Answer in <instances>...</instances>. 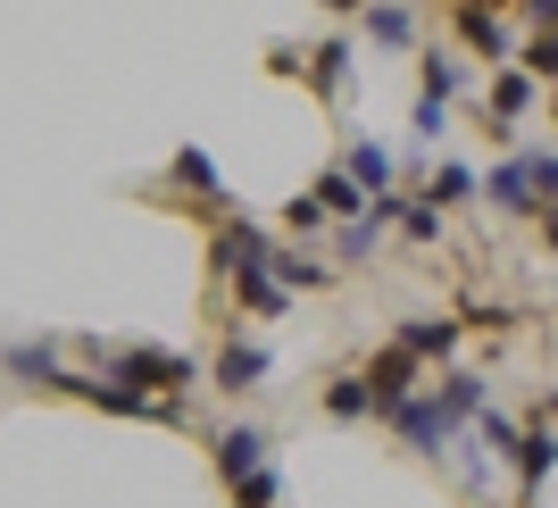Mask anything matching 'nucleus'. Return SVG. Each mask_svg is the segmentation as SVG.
Wrapping results in <instances>:
<instances>
[{"label": "nucleus", "instance_id": "nucleus-1", "mask_svg": "<svg viewBox=\"0 0 558 508\" xmlns=\"http://www.w3.org/2000/svg\"><path fill=\"white\" fill-rule=\"evenodd\" d=\"M475 409H484V384H475V375H450L442 400H400L392 425L409 434V450H442V442L459 434V416H475Z\"/></svg>", "mask_w": 558, "mask_h": 508}, {"label": "nucleus", "instance_id": "nucleus-2", "mask_svg": "<svg viewBox=\"0 0 558 508\" xmlns=\"http://www.w3.org/2000/svg\"><path fill=\"white\" fill-rule=\"evenodd\" d=\"M100 375H117V384L142 392V400H175L184 384H201V367H192L184 350H100Z\"/></svg>", "mask_w": 558, "mask_h": 508}, {"label": "nucleus", "instance_id": "nucleus-3", "mask_svg": "<svg viewBox=\"0 0 558 508\" xmlns=\"http://www.w3.org/2000/svg\"><path fill=\"white\" fill-rule=\"evenodd\" d=\"M359 384H367V409L392 416L400 400H417V359L392 342V350H375V359H367V375H359Z\"/></svg>", "mask_w": 558, "mask_h": 508}, {"label": "nucleus", "instance_id": "nucleus-4", "mask_svg": "<svg viewBox=\"0 0 558 508\" xmlns=\"http://www.w3.org/2000/svg\"><path fill=\"white\" fill-rule=\"evenodd\" d=\"M267 251H276V242H267L251 217H233V226H217V251H209V258L242 283V276H267Z\"/></svg>", "mask_w": 558, "mask_h": 508}, {"label": "nucleus", "instance_id": "nucleus-5", "mask_svg": "<svg viewBox=\"0 0 558 508\" xmlns=\"http://www.w3.org/2000/svg\"><path fill=\"white\" fill-rule=\"evenodd\" d=\"M258 450H267V434H258V425H226V434H217V475H226V484H242V475L258 467Z\"/></svg>", "mask_w": 558, "mask_h": 508}, {"label": "nucleus", "instance_id": "nucleus-6", "mask_svg": "<svg viewBox=\"0 0 558 508\" xmlns=\"http://www.w3.org/2000/svg\"><path fill=\"white\" fill-rule=\"evenodd\" d=\"M525 109H534V75L500 68V75H492V134H509V125H517Z\"/></svg>", "mask_w": 558, "mask_h": 508}, {"label": "nucleus", "instance_id": "nucleus-7", "mask_svg": "<svg viewBox=\"0 0 558 508\" xmlns=\"http://www.w3.org/2000/svg\"><path fill=\"white\" fill-rule=\"evenodd\" d=\"M342 176H350L359 192H392V150H384V142H350Z\"/></svg>", "mask_w": 558, "mask_h": 508}, {"label": "nucleus", "instance_id": "nucleus-8", "mask_svg": "<svg viewBox=\"0 0 558 508\" xmlns=\"http://www.w3.org/2000/svg\"><path fill=\"white\" fill-rule=\"evenodd\" d=\"M400 350H409V359H442V350H459V325L450 317H409L400 325Z\"/></svg>", "mask_w": 558, "mask_h": 508}, {"label": "nucleus", "instance_id": "nucleus-9", "mask_svg": "<svg viewBox=\"0 0 558 508\" xmlns=\"http://www.w3.org/2000/svg\"><path fill=\"white\" fill-rule=\"evenodd\" d=\"M258 375H267V350L258 342H226L217 350V384H226V392H251Z\"/></svg>", "mask_w": 558, "mask_h": 508}, {"label": "nucleus", "instance_id": "nucleus-10", "mask_svg": "<svg viewBox=\"0 0 558 508\" xmlns=\"http://www.w3.org/2000/svg\"><path fill=\"white\" fill-rule=\"evenodd\" d=\"M484 192H492V201H500V208H509V217H534V184H525V159H509V167H492V176H484Z\"/></svg>", "mask_w": 558, "mask_h": 508}, {"label": "nucleus", "instance_id": "nucleus-11", "mask_svg": "<svg viewBox=\"0 0 558 508\" xmlns=\"http://www.w3.org/2000/svg\"><path fill=\"white\" fill-rule=\"evenodd\" d=\"M0 367L25 375V384H59V350H50V342H9V350H0Z\"/></svg>", "mask_w": 558, "mask_h": 508}, {"label": "nucleus", "instance_id": "nucleus-12", "mask_svg": "<svg viewBox=\"0 0 558 508\" xmlns=\"http://www.w3.org/2000/svg\"><path fill=\"white\" fill-rule=\"evenodd\" d=\"M459 43H475V50H484V59H509V25H500V17H492V9H459Z\"/></svg>", "mask_w": 558, "mask_h": 508}, {"label": "nucleus", "instance_id": "nucleus-13", "mask_svg": "<svg viewBox=\"0 0 558 508\" xmlns=\"http://www.w3.org/2000/svg\"><path fill=\"white\" fill-rule=\"evenodd\" d=\"M308 201L326 208V217H350V226H359V217H367V192L350 184L342 167H333V176H317V192H308Z\"/></svg>", "mask_w": 558, "mask_h": 508}, {"label": "nucleus", "instance_id": "nucleus-14", "mask_svg": "<svg viewBox=\"0 0 558 508\" xmlns=\"http://www.w3.org/2000/svg\"><path fill=\"white\" fill-rule=\"evenodd\" d=\"M550 467H558V434H542V425H534V434L517 442V475H525V492L550 484Z\"/></svg>", "mask_w": 558, "mask_h": 508}, {"label": "nucleus", "instance_id": "nucleus-15", "mask_svg": "<svg viewBox=\"0 0 558 508\" xmlns=\"http://www.w3.org/2000/svg\"><path fill=\"white\" fill-rule=\"evenodd\" d=\"M267 283H283V292H292V283H326V267H317V258H301V251H267Z\"/></svg>", "mask_w": 558, "mask_h": 508}, {"label": "nucleus", "instance_id": "nucleus-16", "mask_svg": "<svg viewBox=\"0 0 558 508\" xmlns=\"http://www.w3.org/2000/svg\"><path fill=\"white\" fill-rule=\"evenodd\" d=\"M425 100H442V109H450V93H459V84H466V75H459V59H450V50H425Z\"/></svg>", "mask_w": 558, "mask_h": 508}, {"label": "nucleus", "instance_id": "nucleus-17", "mask_svg": "<svg viewBox=\"0 0 558 508\" xmlns=\"http://www.w3.org/2000/svg\"><path fill=\"white\" fill-rule=\"evenodd\" d=\"M233 292H242V309H258V317H283V301H292V292H283V283H267V276H242Z\"/></svg>", "mask_w": 558, "mask_h": 508}, {"label": "nucleus", "instance_id": "nucleus-18", "mask_svg": "<svg viewBox=\"0 0 558 508\" xmlns=\"http://www.w3.org/2000/svg\"><path fill=\"white\" fill-rule=\"evenodd\" d=\"M466 192H475V176H466V167L450 159L442 176H434V184H425V208H450V201H466Z\"/></svg>", "mask_w": 558, "mask_h": 508}, {"label": "nucleus", "instance_id": "nucleus-19", "mask_svg": "<svg viewBox=\"0 0 558 508\" xmlns=\"http://www.w3.org/2000/svg\"><path fill=\"white\" fill-rule=\"evenodd\" d=\"M326 416H367V384H359V375H342V384H326Z\"/></svg>", "mask_w": 558, "mask_h": 508}, {"label": "nucleus", "instance_id": "nucleus-20", "mask_svg": "<svg viewBox=\"0 0 558 508\" xmlns=\"http://www.w3.org/2000/svg\"><path fill=\"white\" fill-rule=\"evenodd\" d=\"M400 233H409V242H442V208H425V201H400Z\"/></svg>", "mask_w": 558, "mask_h": 508}, {"label": "nucleus", "instance_id": "nucleus-21", "mask_svg": "<svg viewBox=\"0 0 558 508\" xmlns=\"http://www.w3.org/2000/svg\"><path fill=\"white\" fill-rule=\"evenodd\" d=\"M367 34H375V43H409V34H417V17H409V9H367Z\"/></svg>", "mask_w": 558, "mask_h": 508}, {"label": "nucleus", "instance_id": "nucleus-22", "mask_svg": "<svg viewBox=\"0 0 558 508\" xmlns=\"http://www.w3.org/2000/svg\"><path fill=\"white\" fill-rule=\"evenodd\" d=\"M283 500V475L276 467H251V475H242V508H276Z\"/></svg>", "mask_w": 558, "mask_h": 508}, {"label": "nucleus", "instance_id": "nucleus-23", "mask_svg": "<svg viewBox=\"0 0 558 508\" xmlns=\"http://www.w3.org/2000/svg\"><path fill=\"white\" fill-rule=\"evenodd\" d=\"M525 184H534V201H542V208L558 201V159H550V150H525Z\"/></svg>", "mask_w": 558, "mask_h": 508}, {"label": "nucleus", "instance_id": "nucleus-24", "mask_svg": "<svg viewBox=\"0 0 558 508\" xmlns=\"http://www.w3.org/2000/svg\"><path fill=\"white\" fill-rule=\"evenodd\" d=\"M175 176H184V192H201V201L217 192V167H209V150H184V159H175Z\"/></svg>", "mask_w": 558, "mask_h": 508}, {"label": "nucleus", "instance_id": "nucleus-25", "mask_svg": "<svg viewBox=\"0 0 558 508\" xmlns=\"http://www.w3.org/2000/svg\"><path fill=\"white\" fill-rule=\"evenodd\" d=\"M475 416H484V442H492V450L517 459V442H525V434H517V416H500V409H475Z\"/></svg>", "mask_w": 558, "mask_h": 508}, {"label": "nucleus", "instance_id": "nucleus-26", "mask_svg": "<svg viewBox=\"0 0 558 508\" xmlns=\"http://www.w3.org/2000/svg\"><path fill=\"white\" fill-rule=\"evenodd\" d=\"M350 75V43H317V84H342Z\"/></svg>", "mask_w": 558, "mask_h": 508}, {"label": "nucleus", "instance_id": "nucleus-27", "mask_svg": "<svg viewBox=\"0 0 558 508\" xmlns=\"http://www.w3.org/2000/svg\"><path fill=\"white\" fill-rule=\"evenodd\" d=\"M525 68H534V75H558V34H534V43H525Z\"/></svg>", "mask_w": 558, "mask_h": 508}, {"label": "nucleus", "instance_id": "nucleus-28", "mask_svg": "<svg viewBox=\"0 0 558 508\" xmlns=\"http://www.w3.org/2000/svg\"><path fill=\"white\" fill-rule=\"evenodd\" d=\"M283 226H292V233H308V226H326V208H317V201H308V192H301V201L283 208Z\"/></svg>", "mask_w": 558, "mask_h": 508}, {"label": "nucleus", "instance_id": "nucleus-29", "mask_svg": "<svg viewBox=\"0 0 558 508\" xmlns=\"http://www.w3.org/2000/svg\"><path fill=\"white\" fill-rule=\"evenodd\" d=\"M442 125H450V109H442V100H417V134L434 142V134H442Z\"/></svg>", "mask_w": 558, "mask_h": 508}, {"label": "nucleus", "instance_id": "nucleus-30", "mask_svg": "<svg viewBox=\"0 0 558 508\" xmlns=\"http://www.w3.org/2000/svg\"><path fill=\"white\" fill-rule=\"evenodd\" d=\"M517 17H534V25H550V34H558V0H517Z\"/></svg>", "mask_w": 558, "mask_h": 508}, {"label": "nucleus", "instance_id": "nucleus-31", "mask_svg": "<svg viewBox=\"0 0 558 508\" xmlns=\"http://www.w3.org/2000/svg\"><path fill=\"white\" fill-rule=\"evenodd\" d=\"M542 217H550V242H558V201H550V208H542Z\"/></svg>", "mask_w": 558, "mask_h": 508}]
</instances>
